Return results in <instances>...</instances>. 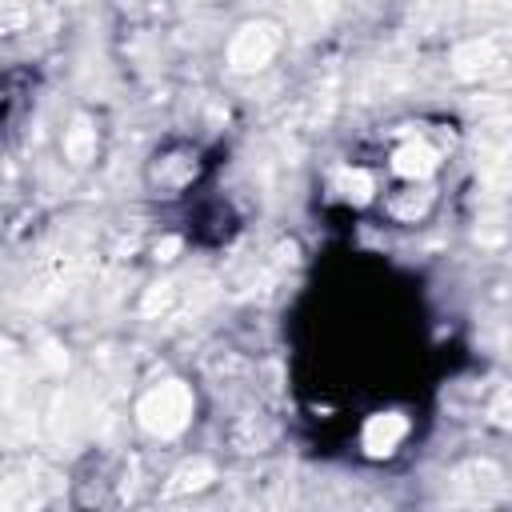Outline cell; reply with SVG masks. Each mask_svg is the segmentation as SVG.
<instances>
[{
  "label": "cell",
  "mask_w": 512,
  "mask_h": 512,
  "mask_svg": "<svg viewBox=\"0 0 512 512\" xmlns=\"http://www.w3.org/2000/svg\"><path fill=\"white\" fill-rule=\"evenodd\" d=\"M192 408H196V400H192L188 384L168 380V384H156L152 392L140 396V404H136V420H140L152 436H176V432L188 428Z\"/></svg>",
  "instance_id": "6da1fadb"
},
{
  "label": "cell",
  "mask_w": 512,
  "mask_h": 512,
  "mask_svg": "<svg viewBox=\"0 0 512 512\" xmlns=\"http://www.w3.org/2000/svg\"><path fill=\"white\" fill-rule=\"evenodd\" d=\"M408 436V420L400 412H376L368 424H364V448L372 456H388L396 452V444Z\"/></svg>",
  "instance_id": "277c9868"
},
{
  "label": "cell",
  "mask_w": 512,
  "mask_h": 512,
  "mask_svg": "<svg viewBox=\"0 0 512 512\" xmlns=\"http://www.w3.org/2000/svg\"><path fill=\"white\" fill-rule=\"evenodd\" d=\"M148 176H152V184H156L164 196H176V192L196 176V160H192L188 152H184V156H168V152H164V156L152 160V172H148Z\"/></svg>",
  "instance_id": "5b68a950"
},
{
  "label": "cell",
  "mask_w": 512,
  "mask_h": 512,
  "mask_svg": "<svg viewBox=\"0 0 512 512\" xmlns=\"http://www.w3.org/2000/svg\"><path fill=\"white\" fill-rule=\"evenodd\" d=\"M64 156L72 164H88L96 156V128L84 116H76V124L64 132Z\"/></svg>",
  "instance_id": "8992f818"
},
{
  "label": "cell",
  "mask_w": 512,
  "mask_h": 512,
  "mask_svg": "<svg viewBox=\"0 0 512 512\" xmlns=\"http://www.w3.org/2000/svg\"><path fill=\"white\" fill-rule=\"evenodd\" d=\"M276 52H280V32L268 20H248L228 40V64L236 72H260Z\"/></svg>",
  "instance_id": "7a4b0ae2"
},
{
  "label": "cell",
  "mask_w": 512,
  "mask_h": 512,
  "mask_svg": "<svg viewBox=\"0 0 512 512\" xmlns=\"http://www.w3.org/2000/svg\"><path fill=\"white\" fill-rule=\"evenodd\" d=\"M436 168H440V156H436V148L428 140H404L392 152V172L404 176V180H412V184L428 180Z\"/></svg>",
  "instance_id": "3957f363"
},
{
  "label": "cell",
  "mask_w": 512,
  "mask_h": 512,
  "mask_svg": "<svg viewBox=\"0 0 512 512\" xmlns=\"http://www.w3.org/2000/svg\"><path fill=\"white\" fill-rule=\"evenodd\" d=\"M340 192H344L348 200L364 204V200L372 196V176H368V172H360V168H352V172H344V176H340Z\"/></svg>",
  "instance_id": "52a82bcc"
},
{
  "label": "cell",
  "mask_w": 512,
  "mask_h": 512,
  "mask_svg": "<svg viewBox=\"0 0 512 512\" xmlns=\"http://www.w3.org/2000/svg\"><path fill=\"white\" fill-rule=\"evenodd\" d=\"M204 472H208L204 464H196V468H192V476H204ZM184 476H188V468L180 472V484H176V488H200V484H204V480H184Z\"/></svg>",
  "instance_id": "ba28073f"
}]
</instances>
